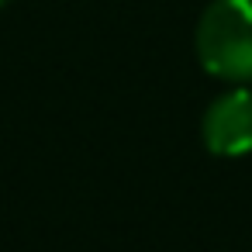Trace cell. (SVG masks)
<instances>
[{
	"mask_svg": "<svg viewBox=\"0 0 252 252\" xmlns=\"http://www.w3.org/2000/svg\"><path fill=\"white\" fill-rule=\"evenodd\" d=\"M200 66L231 83L252 80V0H214L197 21Z\"/></svg>",
	"mask_w": 252,
	"mask_h": 252,
	"instance_id": "obj_1",
	"label": "cell"
},
{
	"mask_svg": "<svg viewBox=\"0 0 252 252\" xmlns=\"http://www.w3.org/2000/svg\"><path fill=\"white\" fill-rule=\"evenodd\" d=\"M200 135L214 156H224V159L249 156L252 152V90L238 87L221 94L204 111Z\"/></svg>",
	"mask_w": 252,
	"mask_h": 252,
	"instance_id": "obj_2",
	"label": "cell"
},
{
	"mask_svg": "<svg viewBox=\"0 0 252 252\" xmlns=\"http://www.w3.org/2000/svg\"><path fill=\"white\" fill-rule=\"evenodd\" d=\"M4 4H7V0H0V7H4Z\"/></svg>",
	"mask_w": 252,
	"mask_h": 252,
	"instance_id": "obj_3",
	"label": "cell"
}]
</instances>
